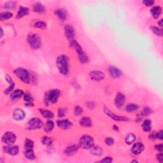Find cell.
<instances>
[{"label": "cell", "mask_w": 163, "mask_h": 163, "mask_svg": "<svg viewBox=\"0 0 163 163\" xmlns=\"http://www.w3.org/2000/svg\"><path fill=\"white\" fill-rule=\"evenodd\" d=\"M139 105L135 103H129L127 104L125 107V111L127 113H131L137 111L139 109Z\"/></svg>", "instance_id": "obj_31"}, {"label": "cell", "mask_w": 163, "mask_h": 163, "mask_svg": "<svg viewBox=\"0 0 163 163\" xmlns=\"http://www.w3.org/2000/svg\"><path fill=\"white\" fill-rule=\"evenodd\" d=\"M67 113V109L64 107H60L58 110V116L59 118H63L65 117Z\"/></svg>", "instance_id": "obj_40"}, {"label": "cell", "mask_w": 163, "mask_h": 163, "mask_svg": "<svg viewBox=\"0 0 163 163\" xmlns=\"http://www.w3.org/2000/svg\"><path fill=\"white\" fill-rule=\"evenodd\" d=\"M44 126L42 120L38 117H33L28 120L26 124V129L28 130H37L43 128Z\"/></svg>", "instance_id": "obj_7"}, {"label": "cell", "mask_w": 163, "mask_h": 163, "mask_svg": "<svg viewBox=\"0 0 163 163\" xmlns=\"http://www.w3.org/2000/svg\"><path fill=\"white\" fill-rule=\"evenodd\" d=\"M32 10L34 12L38 14H44L46 12L45 6L40 2H36L32 5Z\"/></svg>", "instance_id": "obj_20"}, {"label": "cell", "mask_w": 163, "mask_h": 163, "mask_svg": "<svg viewBox=\"0 0 163 163\" xmlns=\"http://www.w3.org/2000/svg\"><path fill=\"white\" fill-rule=\"evenodd\" d=\"M103 112L104 113L106 116H107L108 117H109L110 119H113V120L117 121V122H128V121H129V119L127 117L117 115V114L114 113L113 112H112L107 107H106V106H104V107H103Z\"/></svg>", "instance_id": "obj_8"}, {"label": "cell", "mask_w": 163, "mask_h": 163, "mask_svg": "<svg viewBox=\"0 0 163 163\" xmlns=\"http://www.w3.org/2000/svg\"><path fill=\"white\" fill-rule=\"evenodd\" d=\"M15 83H14V82L11 84H9V87H8L6 89H5V91H4V93L5 94H10L14 90V87H15Z\"/></svg>", "instance_id": "obj_41"}, {"label": "cell", "mask_w": 163, "mask_h": 163, "mask_svg": "<svg viewBox=\"0 0 163 163\" xmlns=\"http://www.w3.org/2000/svg\"><path fill=\"white\" fill-rule=\"evenodd\" d=\"M3 36V28L1 29V38H2Z\"/></svg>", "instance_id": "obj_53"}, {"label": "cell", "mask_w": 163, "mask_h": 163, "mask_svg": "<svg viewBox=\"0 0 163 163\" xmlns=\"http://www.w3.org/2000/svg\"><path fill=\"white\" fill-rule=\"evenodd\" d=\"M70 45L73 48L76 52L78 55V58L81 64H85L89 63L90 59L88 55L84 52L82 47L79 44V43L75 40H73L70 41Z\"/></svg>", "instance_id": "obj_2"}, {"label": "cell", "mask_w": 163, "mask_h": 163, "mask_svg": "<svg viewBox=\"0 0 163 163\" xmlns=\"http://www.w3.org/2000/svg\"><path fill=\"white\" fill-rule=\"evenodd\" d=\"M98 162H105V163H110L112 162H113V158L112 157H104V158L101 159V160L97 161Z\"/></svg>", "instance_id": "obj_46"}, {"label": "cell", "mask_w": 163, "mask_h": 163, "mask_svg": "<svg viewBox=\"0 0 163 163\" xmlns=\"http://www.w3.org/2000/svg\"><path fill=\"white\" fill-rule=\"evenodd\" d=\"M84 112L83 108L80 105H76L74 107V110H73V113L75 116H80Z\"/></svg>", "instance_id": "obj_37"}, {"label": "cell", "mask_w": 163, "mask_h": 163, "mask_svg": "<svg viewBox=\"0 0 163 163\" xmlns=\"http://www.w3.org/2000/svg\"><path fill=\"white\" fill-rule=\"evenodd\" d=\"M57 126L61 129L68 130L73 126V122L67 119H61L57 120Z\"/></svg>", "instance_id": "obj_15"}, {"label": "cell", "mask_w": 163, "mask_h": 163, "mask_svg": "<svg viewBox=\"0 0 163 163\" xmlns=\"http://www.w3.org/2000/svg\"><path fill=\"white\" fill-rule=\"evenodd\" d=\"M16 5H17V3L14 1H9V2H6V3H4L3 7L5 9L7 10H13L15 9Z\"/></svg>", "instance_id": "obj_35"}, {"label": "cell", "mask_w": 163, "mask_h": 163, "mask_svg": "<svg viewBox=\"0 0 163 163\" xmlns=\"http://www.w3.org/2000/svg\"><path fill=\"white\" fill-rule=\"evenodd\" d=\"M38 111L39 113H40V115L45 119L49 120V119H52L54 117V113L51 110L44 108H40Z\"/></svg>", "instance_id": "obj_25"}, {"label": "cell", "mask_w": 163, "mask_h": 163, "mask_svg": "<svg viewBox=\"0 0 163 163\" xmlns=\"http://www.w3.org/2000/svg\"><path fill=\"white\" fill-rule=\"evenodd\" d=\"M90 150V152L92 155L95 156H97V157H100L101 156H102L103 154V149L101 147V146H98V145H94L93 146L89 149Z\"/></svg>", "instance_id": "obj_27"}, {"label": "cell", "mask_w": 163, "mask_h": 163, "mask_svg": "<svg viewBox=\"0 0 163 163\" xmlns=\"http://www.w3.org/2000/svg\"><path fill=\"white\" fill-rule=\"evenodd\" d=\"M149 29L151 31V32H153V33L154 35H156V36L160 37L162 36V29L161 28L157 27L156 26H151Z\"/></svg>", "instance_id": "obj_33"}, {"label": "cell", "mask_w": 163, "mask_h": 163, "mask_svg": "<svg viewBox=\"0 0 163 163\" xmlns=\"http://www.w3.org/2000/svg\"><path fill=\"white\" fill-rule=\"evenodd\" d=\"M24 105H25L26 107H29V108H30V107H33L34 106H35V104H34V103H25V104H24Z\"/></svg>", "instance_id": "obj_51"}, {"label": "cell", "mask_w": 163, "mask_h": 163, "mask_svg": "<svg viewBox=\"0 0 163 163\" xmlns=\"http://www.w3.org/2000/svg\"><path fill=\"white\" fill-rule=\"evenodd\" d=\"M16 140L17 136L12 131L5 132L2 137V141L5 145H13Z\"/></svg>", "instance_id": "obj_9"}, {"label": "cell", "mask_w": 163, "mask_h": 163, "mask_svg": "<svg viewBox=\"0 0 163 163\" xmlns=\"http://www.w3.org/2000/svg\"><path fill=\"white\" fill-rule=\"evenodd\" d=\"M61 96V91L58 89H51L45 93L44 96V102L45 105L54 104L58 103Z\"/></svg>", "instance_id": "obj_3"}, {"label": "cell", "mask_w": 163, "mask_h": 163, "mask_svg": "<svg viewBox=\"0 0 163 163\" xmlns=\"http://www.w3.org/2000/svg\"><path fill=\"white\" fill-rule=\"evenodd\" d=\"M112 129H113V131H115L116 132L119 133V132L120 131L119 127L118 126H117V125H115V124L113 125V126H112Z\"/></svg>", "instance_id": "obj_50"}, {"label": "cell", "mask_w": 163, "mask_h": 163, "mask_svg": "<svg viewBox=\"0 0 163 163\" xmlns=\"http://www.w3.org/2000/svg\"><path fill=\"white\" fill-rule=\"evenodd\" d=\"M156 159L157 160L158 162H159L160 163L162 162L163 161V154L162 152H159L157 155H156Z\"/></svg>", "instance_id": "obj_48"}, {"label": "cell", "mask_w": 163, "mask_h": 163, "mask_svg": "<svg viewBox=\"0 0 163 163\" xmlns=\"http://www.w3.org/2000/svg\"><path fill=\"white\" fill-rule=\"evenodd\" d=\"M150 12L152 17L155 19H157L160 17V15L162 13V8L159 5L153 6L150 10Z\"/></svg>", "instance_id": "obj_24"}, {"label": "cell", "mask_w": 163, "mask_h": 163, "mask_svg": "<svg viewBox=\"0 0 163 163\" xmlns=\"http://www.w3.org/2000/svg\"><path fill=\"white\" fill-rule=\"evenodd\" d=\"M153 113V111L152 110V108L149 107H147V106H146V107H144L142 112V114L144 116H149L150 114H152Z\"/></svg>", "instance_id": "obj_39"}, {"label": "cell", "mask_w": 163, "mask_h": 163, "mask_svg": "<svg viewBox=\"0 0 163 163\" xmlns=\"http://www.w3.org/2000/svg\"><path fill=\"white\" fill-rule=\"evenodd\" d=\"M78 145L82 149L89 150L94 145V140L93 136L89 135H84L80 137Z\"/></svg>", "instance_id": "obj_6"}, {"label": "cell", "mask_w": 163, "mask_h": 163, "mask_svg": "<svg viewBox=\"0 0 163 163\" xmlns=\"http://www.w3.org/2000/svg\"><path fill=\"white\" fill-rule=\"evenodd\" d=\"M108 73L111 78L113 79H117L122 77L123 73L118 68L115 66H110L108 68Z\"/></svg>", "instance_id": "obj_17"}, {"label": "cell", "mask_w": 163, "mask_h": 163, "mask_svg": "<svg viewBox=\"0 0 163 163\" xmlns=\"http://www.w3.org/2000/svg\"><path fill=\"white\" fill-rule=\"evenodd\" d=\"M42 143L44 145L47 146V147H51L53 143V140L51 137L44 136L42 138Z\"/></svg>", "instance_id": "obj_32"}, {"label": "cell", "mask_w": 163, "mask_h": 163, "mask_svg": "<svg viewBox=\"0 0 163 163\" xmlns=\"http://www.w3.org/2000/svg\"><path fill=\"white\" fill-rule=\"evenodd\" d=\"M145 149V145L143 143L140 142H138L133 144L132 147L131 149V153L135 156H138L142 154V152Z\"/></svg>", "instance_id": "obj_16"}, {"label": "cell", "mask_w": 163, "mask_h": 163, "mask_svg": "<svg viewBox=\"0 0 163 163\" xmlns=\"http://www.w3.org/2000/svg\"><path fill=\"white\" fill-rule=\"evenodd\" d=\"M23 153L25 157L29 161H33L36 159L34 148H24Z\"/></svg>", "instance_id": "obj_22"}, {"label": "cell", "mask_w": 163, "mask_h": 163, "mask_svg": "<svg viewBox=\"0 0 163 163\" xmlns=\"http://www.w3.org/2000/svg\"><path fill=\"white\" fill-rule=\"evenodd\" d=\"M54 14L62 22H64L68 17L67 10L63 9V8H59V9L55 10Z\"/></svg>", "instance_id": "obj_18"}, {"label": "cell", "mask_w": 163, "mask_h": 163, "mask_svg": "<svg viewBox=\"0 0 163 163\" xmlns=\"http://www.w3.org/2000/svg\"><path fill=\"white\" fill-rule=\"evenodd\" d=\"M80 148V146L78 144L70 145L64 148V154L67 156H72L78 151Z\"/></svg>", "instance_id": "obj_13"}, {"label": "cell", "mask_w": 163, "mask_h": 163, "mask_svg": "<svg viewBox=\"0 0 163 163\" xmlns=\"http://www.w3.org/2000/svg\"><path fill=\"white\" fill-rule=\"evenodd\" d=\"M4 153L11 156H15L19 153V146L14 145H6L2 149Z\"/></svg>", "instance_id": "obj_10"}, {"label": "cell", "mask_w": 163, "mask_h": 163, "mask_svg": "<svg viewBox=\"0 0 163 163\" xmlns=\"http://www.w3.org/2000/svg\"><path fill=\"white\" fill-rule=\"evenodd\" d=\"M26 113L21 108H16L13 110L12 113V117L16 121L22 120L25 118Z\"/></svg>", "instance_id": "obj_19"}, {"label": "cell", "mask_w": 163, "mask_h": 163, "mask_svg": "<svg viewBox=\"0 0 163 163\" xmlns=\"http://www.w3.org/2000/svg\"><path fill=\"white\" fill-rule=\"evenodd\" d=\"M125 102H126L125 95L120 92L117 93L115 96V98H114V104H115L116 107L118 108H120L124 105Z\"/></svg>", "instance_id": "obj_12"}, {"label": "cell", "mask_w": 163, "mask_h": 163, "mask_svg": "<svg viewBox=\"0 0 163 163\" xmlns=\"http://www.w3.org/2000/svg\"><path fill=\"white\" fill-rule=\"evenodd\" d=\"M155 149H156V151H157L158 152H162L163 150V145L162 143H158L156 144L154 146Z\"/></svg>", "instance_id": "obj_47"}, {"label": "cell", "mask_w": 163, "mask_h": 163, "mask_svg": "<svg viewBox=\"0 0 163 163\" xmlns=\"http://www.w3.org/2000/svg\"><path fill=\"white\" fill-rule=\"evenodd\" d=\"M64 32L65 36L69 41L74 40L75 36V30L73 26L70 25V24H66L64 28Z\"/></svg>", "instance_id": "obj_14"}, {"label": "cell", "mask_w": 163, "mask_h": 163, "mask_svg": "<svg viewBox=\"0 0 163 163\" xmlns=\"http://www.w3.org/2000/svg\"><path fill=\"white\" fill-rule=\"evenodd\" d=\"M131 162H138V161H136V160H133Z\"/></svg>", "instance_id": "obj_54"}, {"label": "cell", "mask_w": 163, "mask_h": 163, "mask_svg": "<svg viewBox=\"0 0 163 163\" xmlns=\"http://www.w3.org/2000/svg\"><path fill=\"white\" fill-rule=\"evenodd\" d=\"M142 128L144 132L150 133L152 130V121L149 119H145L142 124Z\"/></svg>", "instance_id": "obj_28"}, {"label": "cell", "mask_w": 163, "mask_h": 163, "mask_svg": "<svg viewBox=\"0 0 163 163\" xmlns=\"http://www.w3.org/2000/svg\"><path fill=\"white\" fill-rule=\"evenodd\" d=\"M27 42L32 50H38L42 46V40L40 36L36 33H30L28 35Z\"/></svg>", "instance_id": "obj_5"}, {"label": "cell", "mask_w": 163, "mask_h": 163, "mask_svg": "<svg viewBox=\"0 0 163 163\" xmlns=\"http://www.w3.org/2000/svg\"><path fill=\"white\" fill-rule=\"evenodd\" d=\"M104 143L108 146H112L114 144V143H115V141H114V139L113 138L108 136L104 138Z\"/></svg>", "instance_id": "obj_42"}, {"label": "cell", "mask_w": 163, "mask_h": 163, "mask_svg": "<svg viewBox=\"0 0 163 163\" xmlns=\"http://www.w3.org/2000/svg\"><path fill=\"white\" fill-rule=\"evenodd\" d=\"M158 25H159L161 28L162 27V26H163V20H162V19H161L160 21H158Z\"/></svg>", "instance_id": "obj_52"}, {"label": "cell", "mask_w": 163, "mask_h": 163, "mask_svg": "<svg viewBox=\"0 0 163 163\" xmlns=\"http://www.w3.org/2000/svg\"><path fill=\"white\" fill-rule=\"evenodd\" d=\"M142 3L145 6H148V7L153 6L155 4V2L152 1V0H143Z\"/></svg>", "instance_id": "obj_45"}, {"label": "cell", "mask_w": 163, "mask_h": 163, "mask_svg": "<svg viewBox=\"0 0 163 163\" xmlns=\"http://www.w3.org/2000/svg\"><path fill=\"white\" fill-rule=\"evenodd\" d=\"M23 100L25 101V103H34V98L32 96L28 93H26L23 96Z\"/></svg>", "instance_id": "obj_38"}, {"label": "cell", "mask_w": 163, "mask_h": 163, "mask_svg": "<svg viewBox=\"0 0 163 163\" xmlns=\"http://www.w3.org/2000/svg\"><path fill=\"white\" fill-rule=\"evenodd\" d=\"M85 105H86V107L90 110H93V109L95 108V107H96V103L92 101H86Z\"/></svg>", "instance_id": "obj_44"}, {"label": "cell", "mask_w": 163, "mask_h": 163, "mask_svg": "<svg viewBox=\"0 0 163 163\" xmlns=\"http://www.w3.org/2000/svg\"><path fill=\"white\" fill-rule=\"evenodd\" d=\"M89 76L91 80L95 82H100L105 78L104 73L99 70H91L89 73Z\"/></svg>", "instance_id": "obj_11"}, {"label": "cell", "mask_w": 163, "mask_h": 163, "mask_svg": "<svg viewBox=\"0 0 163 163\" xmlns=\"http://www.w3.org/2000/svg\"><path fill=\"white\" fill-rule=\"evenodd\" d=\"M56 66L60 74L67 77L70 73V58L66 54H61L56 59Z\"/></svg>", "instance_id": "obj_1"}, {"label": "cell", "mask_w": 163, "mask_h": 163, "mask_svg": "<svg viewBox=\"0 0 163 163\" xmlns=\"http://www.w3.org/2000/svg\"><path fill=\"white\" fill-rule=\"evenodd\" d=\"M24 94L25 93H24V91H22V89H15V90H13L10 94V99L12 101L17 100L20 99L21 97H23Z\"/></svg>", "instance_id": "obj_26"}, {"label": "cell", "mask_w": 163, "mask_h": 163, "mask_svg": "<svg viewBox=\"0 0 163 163\" xmlns=\"http://www.w3.org/2000/svg\"><path fill=\"white\" fill-rule=\"evenodd\" d=\"M13 13L9 11L2 12L1 13H0V20H1L2 21H3L5 20L10 19L13 17Z\"/></svg>", "instance_id": "obj_34"}, {"label": "cell", "mask_w": 163, "mask_h": 163, "mask_svg": "<svg viewBox=\"0 0 163 163\" xmlns=\"http://www.w3.org/2000/svg\"><path fill=\"white\" fill-rule=\"evenodd\" d=\"M5 80L9 84H11V83L13 82V80L12 78L9 75H5Z\"/></svg>", "instance_id": "obj_49"}, {"label": "cell", "mask_w": 163, "mask_h": 163, "mask_svg": "<svg viewBox=\"0 0 163 163\" xmlns=\"http://www.w3.org/2000/svg\"><path fill=\"white\" fill-rule=\"evenodd\" d=\"M30 12V10L29 8L26 6H21L19 8V10L17 12V14H16V18L17 19H22V17H25V16H27L29 15Z\"/></svg>", "instance_id": "obj_21"}, {"label": "cell", "mask_w": 163, "mask_h": 163, "mask_svg": "<svg viewBox=\"0 0 163 163\" xmlns=\"http://www.w3.org/2000/svg\"><path fill=\"white\" fill-rule=\"evenodd\" d=\"M34 27L40 29H44L47 28V24L43 21H38L34 24Z\"/></svg>", "instance_id": "obj_36"}, {"label": "cell", "mask_w": 163, "mask_h": 163, "mask_svg": "<svg viewBox=\"0 0 163 163\" xmlns=\"http://www.w3.org/2000/svg\"><path fill=\"white\" fill-rule=\"evenodd\" d=\"M136 140V135L133 133H128L125 137V142L127 145H133Z\"/></svg>", "instance_id": "obj_30"}, {"label": "cell", "mask_w": 163, "mask_h": 163, "mask_svg": "<svg viewBox=\"0 0 163 163\" xmlns=\"http://www.w3.org/2000/svg\"><path fill=\"white\" fill-rule=\"evenodd\" d=\"M13 74L24 84H29L31 82L32 75L31 73L26 68L21 67L16 68L13 70Z\"/></svg>", "instance_id": "obj_4"}, {"label": "cell", "mask_w": 163, "mask_h": 163, "mask_svg": "<svg viewBox=\"0 0 163 163\" xmlns=\"http://www.w3.org/2000/svg\"><path fill=\"white\" fill-rule=\"evenodd\" d=\"M54 127H55L54 122L51 119H49L46 122V123L44 124L43 128L44 129L45 132L49 133L51 131H52V130L54 129Z\"/></svg>", "instance_id": "obj_29"}, {"label": "cell", "mask_w": 163, "mask_h": 163, "mask_svg": "<svg viewBox=\"0 0 163 163\" xmlns=\"http://www.w3.org/2000/svg\"><path fill=\"white\" fill-rule=\"evenodd\" d=\"M79 124L82 127L90 128L93 126V120L89 117H83L79 120Z\"/></svg>", "instance_id": "obj_23"}, {"label": "cell", "mask_w": 163, "mask_h": 163, "mask_svg": "<svg viewBox=\"0 0 163 163\" xmlns=\"http://www.w3.org/2000/svg\"><path fill=\"white\" fill-rule=\"evenodd\" d=\"M149 139L152 141L158 140V131H153L149 135Z\"/></svg>", "instance_id": "obj_43"}]
</instances>
